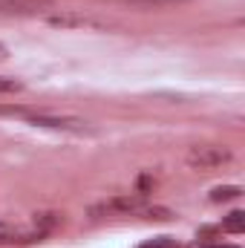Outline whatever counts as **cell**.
Instances as JSON below:
<instances>
[{
  "mask_svg": "<svg viewBox=\"0 0 245 248\" xmlns=\"http://www.w3.org/2000/svg\"><path fill=\"white\" fill-rule=\"evenodd\" d=\"M29 122L35 124V127H49V130H69V133H84V130H90L84 119H75V116H44V113H38V116H32Z\"/></svg>",
  "mask_w": 245,
  "mask_h": 248,
  "instance_id": "cell-4",
  "label": "cell"
},
{
  "mask_svg": "<svg viewBox=\"0 0 245 248\" xmlns=\"http://www.w3.org/2000/svg\"><path fill=\"white\" fill-rule=\"evenodd\" d=\"M214 248H237V246H214Z\"/></svg>",
  "mask_w": 245,
  "mask_h": 248,
  "instance_id": "cell-14",
  "label": "cell"
},
{
  "mask_svg": "<svg viewBox=\"0 0 245 248\" xmlns=\"http://www.w3.org/2000/svg\"><path fill=\"white\" fill-rule=\"evenodd\" d=\"M20 90H23L20 81H15V78H3V75H0V93H20Z\"/></svg>",
  "mask_w": 245,
  "mask_h": 248,
  "instance_id": "cell-9",
  "label": "cell"
},
{
  "mask_svg": "<svg viewBox=\"0 0 245 248\" xmlns=\"http://www.w3.org/2000/svg\"><path fill=\"white\" fill-rule=\"evenodd\" d=\"M237 196H243V187H237V185H219L211 190V202H231Z\"/></svg>",
  "mask_w": 245,
  "mask_h": 248,
  "instance_id": "cell-7",
  "label": "cell"
},
{
  "mask_svg": "<svg viewBox=\"0 0 245 248\" xmlns=\"http://www.w3.org/2000/svg\"><path fill=\"white\" fill-rule=\"evenodd\" d=\"M49 9H55V0H0V15L29 17V15H44Z\"/></svg>",
  "mask_w": 245,
  "mask_h": 248,
  "instance_id": "cell-3",
  "label": "cell"
},
{
  "mask_svg": "<svg viewBox=\"0 0 245 248\" xmlns=\"http://www.w3.org/2000/svg\"><path fill=\"white\" fill-rule=\"evenodd\" d=\"M144 208H147L144 196L136 193V196H116V199H107L101 205H92L90 214L92 217H98V214H136V217H141Z\"/></svg>",
  "mask_w": 245,
  "mask_h": 248,
  "instance_id": "cell-2",
  "label": "cell"
},
{
  "mask_svg": "<svg viewBox=\"0 0 245 248\" xmlns=\"http://www.w3.org/2000/svg\"><path fill=\"white\" fill-rule=\"evenodd\" d=\"M9 58V49H6V44H0V61H6Z\"/></svg>",
  "mask_w": 245,
  "mask_h": 248,
  "instance_id": "cell-12",
  "label": "cell"
},
{
  "mask_svg": "<svg viewBox=\"0 0 245 248\" xmlns=\"http://www.w3.org/2000/svg\"><path fill=\"white\" fill-rule=\"evenodd\" d=\"M44 237L46 234L38 231L35 225L23 228V225H12V222L0 219V246H6V243H35V240H44Z\"/></svg>",
  "mask_w": 245,
  "mask_h": 248,
  "instance_id": "cell-5",
  "label": "cell"
},
{
  "mask_svg": "<svg viewBox=\"0 0 245 248\" xmlns=\"http://www.w3.org/2000/svg\"><path fill=\"white\" fill-rule=\"evenodd\" d=\"M184 162L193 170H214V168L231 162V150L228 147H219V144H196V147L187 150Z\"/></svg>",
  "mask_w": 245,
  "mask_h": 248,
  "instance_id": "cell-1",
  "label": "cell"
},
{
  "mask_svg": "<svg viewBox=\"0 0 245 248\" xmlns=\"http://www.w3.org/2000/svg\"><path fill=\"white\" fill-rule=\"evenodd\" d=\"M138 248H170V240H168V237H159V240L144 243V246H138Z\"/></svg>",
  "mask_w": 245,
  "mask_h": 248,
  "instance_id": "cell-10",
  "label": "cell"
},
{
  "mask_svg": "<svg viewBox=\"0 0 245 248\" xmlns=\"http://www.w3.org/2000/svg\"><path fill=\"white\" fill-rule=\"evenodd\" d=\"M222 228H225L228 234H243V231H245V214H243V211L228 214V217H225V222H222Z\"/></svg>",
  "mask_w": 245,
  "mask_h": 248,
  "instance_id": "cell-8",
  "label": "cell"
},
{
  "mask_svg": "<svg viewBox=\"0 0 245 248\" xmlns=\"http://www.w3.org/2000/svg\"><path fill=\"white\" fill-rule=\"evenodd\" d=\"M150 185H153V179H150V176H141V179H138V190H141V193H144V190H150Z\"/></svg>",
  "mask_w": 245,
  "mask_h": 248,
  "instance_id": "cell-11",
  "label": "cell"
},
{
  "mask_svg": "<svg viewBox=\"0 0 245 248\" xmlns=\"http://www.w3.org/2000/svg\"><path fill=\"white\" fill-rule=\"evenodd\" d=\"M49 23L52 26H98L95 20H90V17H81V15H52L49 17Z\"/></svg>",
  "mask_w": 245,
  "mask_h": 248,
  "instance_id": "cell-6",
  "label": "cell"
},
{
  "mask_svg": "<svg viewBox=\"0 0 245 248\" xmlns=\"http://www.w3.org/2000/svg\"><path fill=\"white\" fill-rule=\"evenodd\" d=\"M133 3H173V0H133Z\"/></svg>",
  "mask_w": 245,
  "mask_h": 248,
  "instance_id": "cell-13",
  "label": "cell"
}]
</instances>
